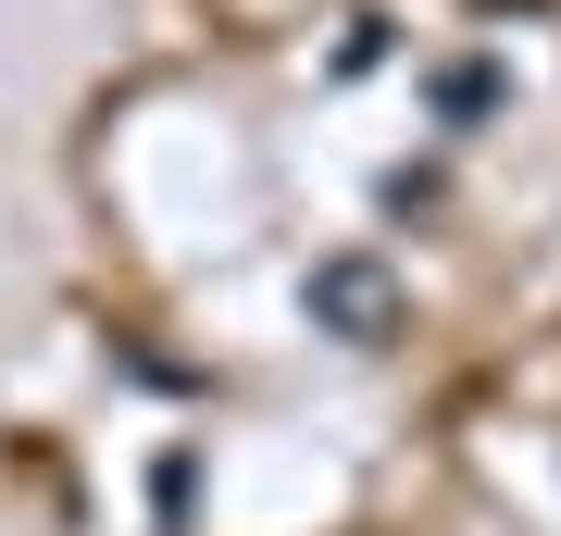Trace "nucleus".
<instances>
[{
	"label": "nucleus",
	"mask_w": 561,
	"mask_h": 536,
	"mask_svg": "<svg viewBox=\"0 0 561 536\" xmlns=\"http://www.w3.org/2000/svg\"><path fill=\"white\" fill-rule=\"evenodd\" d=\"M424 100H437V125H474L486 100H500V62H437V76H424Z\"/></svg>",
	"instance_id": "obj_2"
},
{
	"label": "nucleus",
	"mask_w": 561,
	"mask_h": 536,
	"mask_svg": "<svg viewBox=\"0 0 561 536\" xmlns=\"http://www.w3.org/2000/svg\"><path fill=\"white\" fill-rule=\"evenodd\" d=\"M300 312L324 324V338H350V350H387L400 338V275H387L375 250H324L300 275Z\"/></svg>",
	"instance_id": "obj_1"
},
{
	"label": "nucleus",
	"mask_w": 561,
	"mask_h": 536,
	"mask_svg": "<svg viewBox=\"0 0 561 536\" xmlns=\"http://www.w3.org/2000/svg\"><path fill=\"white\" fill-rule=\"evenodd\" d=\"M375 62H387V13H362V25H350V50H337V76H375Z\"/></svg>",
	"instance_id": "obj_3"
}]
</instances>
